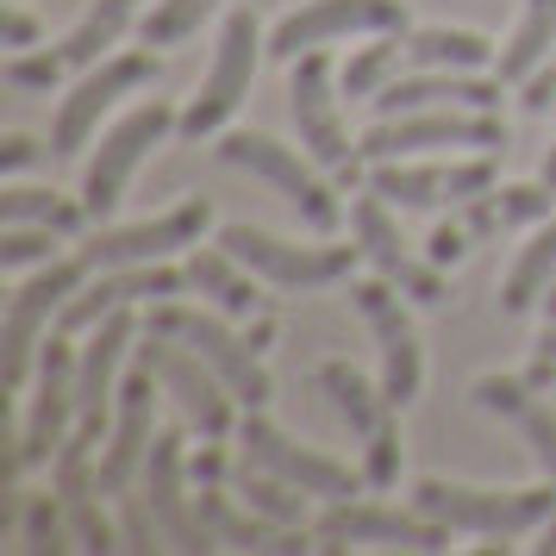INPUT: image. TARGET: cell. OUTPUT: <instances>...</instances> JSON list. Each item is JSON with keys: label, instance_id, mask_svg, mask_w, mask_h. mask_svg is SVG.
Listing matches in <instances>:
<instances>
[{"label": "cell", "instance_id": "cell-1", "mask_svg": "<svg viewBox=\"0 0 556 556\" xmlns=\"http://www.w3.org/2000/svg\"><path fill=\"white\" fill-rule=\"evenodd\" d=\"M413 506L451 531H476V538H519L538 531L556 513V481L544 476L538 488H469V481L426 476L413 488Z\"/></svg>", "mask_w": 556, "mask_h": 556}, {"label": "cell", "instance_id": "cell-2", "mask_svg": "<svg viewBox=\"0 0 556 556\" xmlns=\"http://www.w3.org/2000/svg\"><path fill=\"white\" fill-rule=\"evenodd\" d=\"M501 151L506 126L501 113H476V106H431V113H388L363 131V163H401V156L426 151Z\"/></svg>", "mask_w": 556, "mask_h": 556}, {"label": "cell", "instance_id": "cell-3", "mask_svg": "<svg viewBox=\"0 0 556 556\" xmlns=\"http://www.w3.org/2000/svg\"><path fill=\"white\" fill-rule=\"evenodd\" d=\"M269 56V38L256 26L251 13H226V26H219V51H213V70H206L201 94L181 106V138H219L226 119L244 106L256 81V63Z\"/></svg>", "mask_w": 556, "mask_h": 556}, {"label": "cell", "instance_id": "cell-4", "mask_svg": "<svg viewBox=\"0 0 556 556\" xmlns=\"http://www.w3.org/2000/svg\"><path fill=\"white\" fill-rule=\"evenodd\" d=\"M288 106H294V126H301L306 156L338 176V188H356L363 181V151L351 144V126H344V106L331 94V63L326 51H301L294 56V76H288Z\"/></svg>", "mask_w": 556, "mask_h": 556}, {"label": "cell", "instance_id": "cell-5", "mask_svg": "<svg viewBox=\"0 0 556 556\" xmlns=\"http://www.w3.org/2000/svg\"><path fill=\"white\" fill-rule=\"evenodd\" d=\"M219 163H231V169H251V176H263L269 188H281V201L301 213L306 231L331 238V231L344 226V206H338V194H331L313 169H306L294 144H281V138H269V131H226V138H219Z\"/></svg>", "mask_w": 556, "mask_h": 556}, {"label": "cell", "instance_id": "cell-6", "mask_svg": "<svg viewBox=\"0 0 556 556\" xmlns=\"http://www.w3.org/2000/svg\"><path fill=\"white\" fill-rule=\"evenodd\" d=\"M138 363L163 381V394L181 406V419L201 431V438H231V431H238V413H231V406H238V394H231L226 381H219V369H213V363H201V356L188 351L181 338L144 326Z\"/></svg>", "mask_w": 556, "mask_h": 556}, {"label": "cell", "instance_id": "cell-7", "mask_svg": "<svg viewBox=\"0 0 556 556\" xmlns=\"http://www.w3.org/2000/svg\"><path fill=\"white\" fill-rule=\"evenodd\" d=\"M94 276L81 256H51L38 276H26L7 294V319H0V344H7V394H20L31 376V351L45 344V326L63 319V306L81 281Z\"/></svg>", "mask_w": 556, "mask_h": 556}, {"label": "cell", "instance_id": "cell-8", "mask_svg": "<svg viewBox=\"0 0 556 556\" xmlns=\"http://www.w3.org/2000/svg\"><path fill=\"white\" fill-rule=\"evenodd\" d=\"M181 126V113H169L163 101H144L131 106L119 126L101 138V151L88 156V169H81V206H88V219H106L113 206L126 201L131 176H138V163Z\"/></svg>", "mask_w": 556, "mask_h": 556}, {"label": "cell", "instance_id": "cell-9", "mask_svg": "<svg viewBox=\"0 0 556 556\" xmlns=\"http://www.w3.org/2000/svg\"><path fill=\"white\" fill-rule=\"evenodd\" d=\"M70 419L76 413V351H70V331H56L38 344V388H31V406L20 431H13V451H20V469H45L63 444H70Z\"/></svg>", "mask_w": 556, "mask_h": 556}, {"label": "cell", "instance_id": "cell-10", "mask_svg": "<svg viewBox=\"0 0 556 556\" xmlns=\"http://www.w3.org/2000/svg\"><path fill=\"white\" fill-rule=\"evenodd\" d=\"M144 326L169 331V338H181V344L201 356V363H213V369H219V381L238 394V406H263V401H269V369H263V356H256L251 338H238L226 319L163 301V306H151V319H144Z\"/></svg>", "mask_w": 556, "mask_h": 556}, {"label": "cell", "instance_id": "cell-11", "mask_svg": "<svg viewBox=\"0 0 556 556\" xmlns=\"http://www.w3.org/2000/svg\"><path fill=\"white\" fill-rule=\"evenodd\" d=\"M151 76H156L151 51H113V56H101L94 70H81V81L63 94V106H56V119H51V156H76L81 144L101 131L106 113L126 101L131 88H144Z\"/></svg>", "mask_w": 556, "mask_h": 556}, {"label": "cell", "instance_id": "cell-12", "mask_svg": "<svg viewBox=\"0 0 556 556\" xmlns=\"http://www.w3.org/2000/svg\"><path fill=\"white\" fill-rule=\"evenodd\" d=\"M238 451H244V463H256V469H269V476L294 481L301 494H313V501H356L369 481H363V469H344V463H331V456L306 451V444H294L281 426H269L263 413H244L238 419Z\"/></svg>", "mask_w": 556, "mask_h": 556}, {"label": "cell", "instance_id": "cell-13", "mask_svg": "<svg viewBox=\"0 0 556 556\" xmlns=\"http://www.w3.org/2000/svg\"><path fill=\"white\" fill-rule=\"evenodd\" d=\"M381 38V31H413L406 20V0H306V7H288L276 26H269V56L294 63L301 51H319L331 38Z\"/></svg>", "mask_w": 556, "mask_h": 556}, {"label": "cell", "instance_id": "cell-14", "mask_svg": "<svg viewBox=\"0 0 556 556\" xmlns=\"http://www.w3.org/2000/svg\"><path fill=\"white\" fill-rule=\"evenodd\" d=\"M219 244L276 288H331L351 276L356 251H363V244H288L263 226H219Z\"/></svg>", "mask_w": 556, "mask_h": 556}, {"label": "cell", "instance_id": "cell-15", "mask_svg": "<svg viewBox=\"0 0 556 556\" xmlns=\"http://www.w3.org/2000/svg\"><path fill=\"white\" fill-rule=\"evenodd\" d=\"M213 226V206L194 194V201L169 206V213H156V219H138V226H106L94 231L88 244H81V263L88 269H138V263H163V256L176 251H194Z\"/></svg>", "mask_w": 556, "mask_h": 556}, {"label": "cell", "instance_id": "cell-16", "mask_svg": "<svg viewBox=\"0 0 556 556\" xmlns=\"http://www.w3.org/2000/svg\"><path fill=\"white\" fill-rule=\"evenodd\" d=\"M501 181V169H494V151H476L463 156V163H376L369 169V188H376L388 206H401V213H431V206H463L476 201V194H488Z\"/></svg>", "mask_w": 556, "mask_h": 556}, {"label": "cell", "instance_id": "cell-17", "mask_svg": "<svg viewBox=\"0 0 556 556\" xmlns=\"http://www.w3.org/2000/svg\"><path fill=\"white\" fill-rule=\"evenodd\" d=\"M356 313L369 319L376 331V351H381V394L394 406H406L426 381V351H419V331L406 319V294H394V281L376 276V281H356L351 288Z\"/></svg>", "mask_w": 556, "mask_h": 556}, {"label": "cell", "instance_id": "cell-18", "mask_svg": "<svg viewBox=\"0 0 556 556\" xmlns=\"http://www.w3.org/2000/svg\"><path fill=\"white\" fill-rule=\"evenodd\" d=\"M351 231H356V244H363V256L376 263V276H388L413 306H438V301H444V269H438L431 256H413V251H406L401 226L388 219V201H381L376 188H369V194H356Z\"/></svg>", "mask_w": 556, "mask_h": 556}, {"label": "cell", "instance_id": "cell-19", "mask_svg": "<svg viewBox=\"0 0 556 556\" xmlns=\"http://www.w3.org/2000/svg\"><path fill=\"white\" fill-rule=\"evenodd\" d=\"M188 444H181V431H163L151 444V456H144V476H138V488H144V501H151L156 526H163V538H169V551H188L201 556L213 551L219 538L206 531L201 506H188Z\"/></svg>", "mask_w": 556, "mask_h": 556}, {"label": "cell", "instance_id": "cell-20", "mask_svg": "<svg viewBox=\"0 0 556 556\" xmlns=\"http://www.w3.org/2000/svg\"><path fill=\"white\" fill-rule=\"evenodd\" d=\"M351 544H388V551H444L451 526L426 519L419 506H363V501H338L319 519V551H351Z\"/></svg>", "mask_w": 556, "mask_h": 556}, {"label": "cell", "instance_id": "cell-21", "mask_svg": "<svg viewBox=\"0 0 556 556\" xmlns=\"http://www.w3.org/2000/svg\"><path fill=\"white\" fill-rule=\"evenodd\" d=\"M181 288H188V269H163V263H138V269H94V281H81L76 294H70V306H63V319H56V331H88V326H101L106 313H119V306L131 301H176Z\"/></svg>", "mask_w": 556, "mask_h": 556}, {"label": "cell", "instance_id": "cell-22", "mask_svg": "<svg viewBox=\"0 0 556 556\" xmlns=\"http://www.w3.org/2000/svg\"><path fill=\"white\" fill-rule=\"evenodd\" d=\"M156 388L163 381L138 363V376H126L119 388V413H113V431H106L101 451V494H126L131 481L144 476V456H151V419H156Z\"/></svg>", "mask_w": 556, "mask_h": 556}, {"label": "cell", "instance_id": "cell-23", "mask_svg": "<svg viewBox=\"0 0 556 556\" xmlns=\"http://www.w3.org/2000/svg\"><path fill=\"white\" fill-rule=\"evenodd\" d=\"M506 81L476 76V70H406L376 94V113H431V106H476V113H501Z\"/></svg>", "mask_w": 556, "mask_h": 556}, {"label": "cell", "instance_id": "cell-24", "mask_svg": "<svg viewBox=\"0 0 556 556\" xmlns=\"http://www.w3.org/2000/svg\"><path fill=\"white\" fill-rule=\"evenodd\" d=\"M138 338V319H131V306H119V313H106L101 326H88V344H81L76 356V426H101L106 419V401L119 394L113 381H119V363H126V351H138L131 344Z\"/></svg>", "mask_w": 556, "mask_h": 556}, {"label": "cell", "instance_id": "cell-25", "mask_svg": "<svg viewBox=\"0 0 556 556\" xmlns=\"http://www.w3.org/2000/svg\"><path fill=\"white\" fill-rule=\"evenodd\" d=\"M538 394H544V388H531L526 376H481L476 381V406L513 419V431L531 444V463L556 481V413L538 401Z\"/></svg>", "mask_w": 556, "mask_h": 556}, {"label": "cell", "instance_id": "cell-26", "mask_svg": "<svg viewBox=\"0 0 556 556\" xmlns=\"http://www.w3.org/2000/svg\"><path fill=\"white\" fill-rule=\"evenodd\" d=\"M194 506H201L206 531H213L219 544H231V551H276V556L306 551V531L301 526H276V519H263V513H244V506L219 488V481H213V488H201V494H194Z\"/></svg>", "mask_w": 556, "mask_h": 556}, {"label": "cell", "instance_id": "cell-27", "mask_svg": "<svg viewBox=\"0 0 556 556\" xmlns=\"http://www.w3.org/2000/svg\"><path fill=\"white\" fill-rule=\"evenodd\" d=\"M556 206V188L544 176L538 181H513V188H488V194H476V201H463V226H469V238H494V231H513V226H538V219H551Z\"/></svg>", "mask_w": 556, "mask_h": 556}, {"label": "cell", "instance_id": "cell-28", "mask_svg": "<svg viewBox=\"0 0 556 556\" xmlns=\"http://www.w3.org/2000/svg\"><path fill=\"white\" fill-rule=\"evenodd\" d=\"M256 281H263V276H256V269H244L226 244H219V251H201V244H194V256H188V288H201L206 301L226 313V319H256V313H263Z\"/></svg>", "mask_w": 556, "mask_h": 556}, {"label": "cell", "instance_id": "cell-29", "mask_svg": "<svg viewBox=\"0 0 556 556\" xmlns=\"http://www.w3.org/2000/svg\"><path fill=\"white\" fill-rule=\"evenodd\" d=\"M313 381H319V394L331 401V413H338V419H344V426H351L363 444H369V438H376V431L394 419V413H388L394 401H388L381 388H369V376H363L356 363H344V356L319 363V376H313Z\"/></svg>", "mask_w": 556, "mask_h": 556}, {"label": "cell", "instance_id": "cell-30", "mask_svg": "<svg viewBox=\"0 0 556 556\" xmlns=\"http://www.w3.org/2000/svg\"><path fill=\"white\" fill-rule=\"evenodd\" d=\"M401 45H406V70H488L501 56L494 38H481L469 26H413Z\"/></svg>", "mask_w": 556, "mask_h": 556}, {"label": "cell", "instance_id": "cell-31", "mask_svg": "<svg viewBox=\"0 0 556 556\" xmlns=\"http://www.w3.org/2000/svg\"><path fill=\"white\" fill-rule=\"evenodd\" d=\"M551 45H556V0H526V7H519V26H513V38H506L501 56H494V76L519 88L531 70H544Z\"/></svg>", "mask_w": 556, "mask_h": 556}, {"label": "cell", "instance_id": "cell-32", "mask_svg": "<svg viewBox=\"0 0 556 556\" xmlns=\"http://www.w3.org/2000/svg\"><path fill=\"white\" fill-rule=\"evenodd\" d=\"M556 281V219L544 231H531V244L513 256V269L501 281V313H531V306H544Z\"/></svg>", "mask_w": 556, "mask_h": 556}, {"label": "cell", "instance_id": "cell-33", "mask_svg": "<svg viewBox=\"0 0 556 556\" xmlns=\"http://www.w3.org/2000/svg\"><path fill=\"white\" fill-rule=\"evenodd\" d=\"M131 20H138V0H94L56 51H63L70 70H94L101 56H113V45H119V31H126Z\"/></svg>", "mask_w": 556, "mask_h": 556}, {"label": "cell", "instance_id": "cell-34", "mask_svg": "<svg viewBox=\"0 0 556 556\" xmlns=\"http://www.w3.org/2000/svg\"><path fill=\"white\" fill-rule=\"evenodd\" d=\"M88 219L81 201H63L56 188H26V181H7L0 188V226H51V231H76Z\"/></svg>", "mask_w": 556, "mask_h": 556}, {"label": "cell", "instance_id": "cell-35", "mask_svg": "<svg viewBox=\"0 0 556 556\" xmlns=\"http://www.w3.org/2000/svg\"><path fill=\"white\" fill-rule=\"evenodd\" d=\"M401 38H406V31H381L376 45H363V51L344 63V94H351V101H376L381 88L401 76V63H406Z\"/></svg>", "mask_w": 556, "mask_h": 556}, {"label": "cell", "instance_id": "cell-36", "mask_svg": "<svg viewBox=\"0 0 556 556\" xmlns=\"http://www.w3.org/2000/svg\"><path fill=\"white\" fill-rule=\"evenodd\" d=\"M20 544L26 551H38V556H56V551H70V506H63V494L56 488H45V494H26L20 501Z\"/></svg>", "mask_w": 556, "mask_h": 556}, {"label": "cell", "instance_id": "cell-37", "mask_svg": "<svg viewBox=\"0 0 556 556\" xmlns=\"http://www.w3.org/2000/svg\"><path fill=\"white\" fill-rule=\"evenodd\" d=\"M238 494L251 501V513L276 519V526H306V501H313V494H301L294 481L269 476V469H256V463H244V469H238Z\"/></svg>", "mask_w": 556, "mask_h": 556}, {"label": "cell", "instance_id": "cell-38", "mask_svg": "<svg viewBox=\"0 0 556 556\" xmlns=\"http://www.w3.org/2000/svg\"><path fill=\"white\" fill-rule=\"evenodd\" d=\"M219 13V0H156L151 13L138 20V31H144V45H181V38H194V31L206 26Z\"/></svg>", "mask_w": 556, "mask_h": 556}, {"label": "cell", "instance_id": "cell-39", "mask_svg": "<svg viewBox=\"0 0 556 556\" xmlns=\"http://www.w3.org/2000/svg\"><path fill=\"white\" fill-rule=\"evenodd\" d=\"M63 51H7V63H0V81L7 88H20V94H56V81H63Z\"/></svg>", "mask_w": 556, "mask_h": 556}, {"label": "cell", "instance_id": "cell-40", "mask_svg": "<svg viewBox=\"0 0 556 556\" xmlns=\"http://www.w3.org/2000/svg\"><path fill=\"white\" fill-rule=\"evenodd\" d=\"M56 238H63V231H51V226H0V269L20 276L31 263H51Z\"/></svg>", "mask_w": 556, "mask_h": 556}, {"label": "cell", "instance_id": "cell-41", "mask_svg": "<svg viewBox=\"0 0 556 556\" xmlns=\"http://www.w3.org/2000/svg\"><path fill=\"white\" fill-rule=\"evenodd\" d=\"M119 544H126V551H138V556H151L156 544H169V538H163V526H156L151 501H144V488H126V494H119Z\"/></svg>", "mask_w": 556, "mask_h": 556}, {"label": "cell", "instance_id": "cell-42", "mask_svg": "<svg viewBox=\"0 0 556 556\" xmlns=\"http://www.w3.org/2000/svg\"><path fill=\"white\" fill-rule=\"evenodd\" d=\"M363 481H369L376 494H388V488L401 481V426H394V419L363 444Z\"/></svg>", "mask_w": 556, "mask_h": 556}, {"label": "cell", "instance_id": "cell-43", "mask_svg": "<svg viewBox=\"0 0 556 556\" xmlns=\"http://www.w3.org/2000/svg\"><path fill=\"white\" fill-rule=\"evenodd\" d=\"M70 531H76V544H81V551H94V556H101V551H126V544H119V526H106V519H101L94 494L70 506Z\"/></svg>", "mask_w": 556, "mask_h": 556}, {"label": "cell", "instance_id": "cell-44", "mask_svg": "<svg viewBox=\"0 0 556 556\" xmlns=\"http://www.w3.org/2000/svg\"><path fill=\"white\" fill-rule=\"evenodd\" d=\"M469 244H476V238H469V226H463V219H444V226L426 238V256L438 263V269H456V263L469 256Z\"/></svg>", "mask_w": 556, "mask_h": 556}, {"label": "cell", "instance_id": "cell-45", "mask_svg": "<svg viewBox=\"0 0 556 556\" xmlns=\"http://www.w3.org/2000/svg\"><path fill=\"white\" fill-rule=\"evenodd\" d=\"M38 38H45V26L31 20L20 0H7V26H0V45H7V51H31Z\"/></svg>", "mask_w": 556, "mask_h": 556}, {"label": "cell", "instance_id": "cell-46", "mask_svg": "<svg viewBox=\"0 0 556 556\" xmlns=\"http://www.w3.org/2000/svg\"><path fill=\"white\" fill-rule=\"evenodd\" d=\"M45 151H51V144H38V138H26V131H13V138L0 144V169H7V176H20V169H31Z\"/></svg>", "mask_w": 556, "mask_h": 556}, {"label": "cell", "instance_id": "cell-47", "mask_svg": "<svg viewBox=\"0 0 556 556\" xmlns=\"http://www.w3.org/2000/svg\"><path fill=\"white\" fill-rule=\"evenodd\" d=\"M188 476H194V488H213V481H226V451H219V438H206L201 456H188Z\"/></svg>", "mask_w": 556, "mask_h": 556}, {"label": "cell", "instance_id": "cell-48", "mask_svg": "<svg viewBox=\"0 0 556 556\" xmlns=\"http://www.w3.org/2000/svg\"><path fill=\"white\" fill-rule=\"evenodd\" d=\"M519 88H526V94H519V101H526V113H551V101H556V70L544 63V70H531Z\"/></svg>", "mask_w": 556, "mask_h": 556}, {"label": "cell", "instance_id": "cell-49", "mask_svg": "<svg viewBox=\"0 0 556 556\" xmlns=\"http://www.w3.org/2000/svg\"><path fill=\"white\" fill-rule=\"evenodd\" d=\"M244 338H251V351L263 356V351H269V338H276V319H269V313H256V319H251V331H244Z\"/></svg>", "mask_w": 556, "mask_h": 556}, {"label": "cell", "instance_id": "cell-50", "mask_svg": "<svg viewBox=\"0 0 556 556\" xmlns=\"http://www.w3.org/2000/svg\"><path fill=\"white\" fill-rule=\"evenodd\" d=\"M538 356H556V319H544V338H538Z\"/></svg>", "mask_w": 556, "mask_h": 556}, {"label": "cell", "instance_id": "cell-51", "mask_svg": "<svg viewBox=\"0 0 556 556\" xmlns=\"http://www.w3.org/2000/svg\"><path fill=\"white\" fill-rule=\"evenodd\" d=\"M538 176H544V181H551V188H556V144H551V151H544V169H538Z\"/></svg>", "mask_w": 556, "mask_h": 556}]
</instances>
